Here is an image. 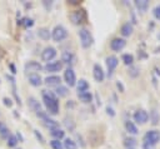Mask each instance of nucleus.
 <instances>
[{"label": "nucleus", "instance_id": "obj_1", "mask_svg": "<svg viewBox=\"0 0 160 149\" xmlns=\"http://www.w3.org/2000/svg\"><path fill=\"white\" fill-rule=\"evenodd\" d=\"M41 95H42V104L46 108V113L49 115H56L60 109L59 98L54 94V91L50 90H42Z\"/></svg>", "mask_w": 160, "mask_h": 149}, {"label": "nucleus", "instance_id": "obj_2", "mask_svg": "<svg viewBox=\"0 0 160 149\" xmlns=\"http://www.w3.org/2000/svg\"><path fill=\"white\" fill-rule=\"evenodd\" d=\"M79 38H80V44L84 49H88L92 45V41H94L92 35L86 28H81L79 30Z\"/></svg>", "mask_w": 160, "mask_h": 149}, {"label": "nucleus", "instance_id": "obj_3", "mask_svg": "<svg viewBox=\"0 0 160 149\" xmlns=\"http://www.w3.org/2000/svg\"><path fill=\"white\" fill-rule=\"evenodd\" d=\"M68 35H69V33H68L66 28L62 26V25H56L51 30V39L54 41H56V43H60V41L65 40L68 38Z\"/></svg>", "mask_w": 160, "mask_h": 149}, {"label": "nucleus", "instance_id": "obj_4", "mask_svg": "<svg viewBox=\"0 0 160 149\" xmlns=\"http://www.w3.org/2000/svg\"><path fill=\"white\" fill-rule=\"evenodd\" d=\"M142 140H144V143H146V144L156 145V144L160 141V131H159V130H156V129L148 130V131L144 134Z\"/></svg>", "mask_w": 160, "mask_h": 149}, {"label": "nucleus", "instance_id": "obj_5", "mask_svg": "<svg viewBox=\"0 0 160 149\" xmlns=\"http://www.w3.org/2000/svg\"><path fill=\"white\" fill-rule=\"evenodd\" d=\"M36 115L44 121V124L51 130V129H56V128H60L59 126V121H56L55 119H52V118H50V115L46 113V111H44V110H41V111H39V113H36Z\"/></svg>", "mask_w": 160, "mask_h": 149}, {"label": "nucleus", "instance_id": "obj_6", "mask_svg": "<svg viewBox=\"0 0 160 149\" xmlns=\"http://www.w3.org/2000/svg\"><path fill=\"white\" fill-rule=\"evenodd\" d=\"M24 70H25V73L29 74V75H30V74H39V71L42 70V65H41V63H39V61L29 60V61L25 63Z\"/></svg>", "mask_w": 160, "mask_h": 149}, {"label": "nucleus", "instance_id": "obj_7", "mask_svg": "<svg viewBox=\"0 0 160 149\" xmlns=\"http://www.w3.org/2000/svg\"><path fill=\"white\" fill-rule=\"evenodd\" d=\"M62 68H64V64L61 63V60H55V61L46 63L42 66V70H45L46 73H50V74H55V73L61 71Z\"/></svg>", "mask_w": 160, "mask_h": 149}, {"label": "nucleus", "instance_id": "obj_8", "mask_svg": "<svg viewBox=\"0 0 160 149\" xmlns=\"http://www.w3.org/2000/svg\"><path fill=\"white\" fill-rule=\"evenodd\" d=\"M56 54H58V51H56V49L54 46H46L41 51V60L45 61V63H50V61L54 60Z\"/></svg>", "mask_w": 160, "mask_h": 149}, {"label": "nucleus", "instance_id": "obj_9", "mask_svg": "<svg viewBox=\"0 0 160 149\" xmlns=\"http://www.w3.org/2000/svg\"><path fill=\"white\" fill-rule=\"evenodd\" d=\"M64 80L68 86H75L76 85V74L72 68H66L64 71Z\"/></svg>", "mask_w": 160, "mask_h": 149}, {"label": "nucleus", "instance_id": "obj_10", "mask_svg": "<svg viewBox=\"0 0 160 149\" xmlns=\"http://www.w3.org/2000/svg\"><path fill=\"white\" fill-rule=\"evenodd\" d=\"M105 63H106V68H108V76L110 78L119 64V59L115 55H109V56H106Z\"/></svg>", "mask_w": 160, "mask_h": 149}, {"label": "nucleus", "instance_id": "obj_11", "mask_svg": "<svg viewBox=\"0 0 160 149\" xmlns=\"http://www.w3.org/2000/svg\"><path fill=\"white\" fill-rule=\"evenodd\" d=\"M132 119H134L135 123L142 125V124H145V123L149 120V113H148L145 109H138V110L134 113Z\"/></svg>", "mask_w": 160, "mask_h": 149}, {"label": "nucleus", "instance_id": "obj_12", "mask_svg": "<svg viewBox=\"0 0 160 149\" xmlns=\"http://www.w3.org/2000/svg\"><path fill=\"white\" fill-rule=\"evenodd\" d=\"M70 19H71L72 24L79 25V24H81V23H84V21H85V19H86V13H85V10H84V9L75 10V11L70 15Z\"/></svg>", "mask_w": 160, "mask_h": 149}, {"label": "nucleus", "instance_id": "obj_13", "mask_svg": "<svg viewBox=\"0 0 160 149\" xmlns=\"http://www.w3.org/2000/svg\"><path fill=\"white\" fill-rule=\"evenodd\" d=\"M126 46V40L124 38H114L110 41V49L112 51H121Z\"/></svg>", "mask_w": 160, "mask_h": 149}, {"label": "nucleus", "instance_id": "obj_14", "mask_svg": "<svg viewBox=\"0 0 160 149\" xmlns=\"http://www.w3.org/2000/svg\"><path fill=\"white\" fill-rule=\"evenodd\" d=\"M92 76H94L95 81H98V83L104 81L105 71H104V69H102V66L100 64H94V66H92Z\"/></svg>", "mask_w": 160, "mask_h": 149}, {"label": "nucleus", "instance_id": "obj_15", "mask_svg": "<svg viewBox=\"0 0 160 149\" xmlns=\"http://www.w3.org/2000/svg\"><path fill=\"white\" fill-rule=\"evenodd\" d=\"M46 86H59V85H61V78L59 76V75H56V74H51V75H48L45 79H44V81H42Z\"/></svg>", "mask_w": 160, "mask_h": 149}, {"label": "nucleus", "instance_id": "obj_16", "mask_svg": "<svg viewBox=\"0 0 160 149\" xmlns=\"http://www.w3.org/2000/svg\"><path fill=\"white\" fill-rule=\"evenodd\" d=\"M74 60H75V56H74V54L71 51L66 50V51H64L61 54V63L69 65V68H71V65L74 64Z\"/></svg>", "mask_w": 160, "mask_h": 149}, {"label": "nucleus", "instance_id": "obj_17", "mask_svg": "<svg viewBox=\"0 0 160 149\" xmlns=\"http://www.w3.org/2000/svg\"><path fill=\"white\" fill-rule=\"evenodd\" d=\"M132 31H134V26H132V24H131L130 21L124 23V24L121 25V28H120V34H121L124 38L130 36V35L132 34Z\"/></svg>", "mask_w": 160, "mask_h": 149}, {"label": "nucleus", "instance_id": "obj_18", "mask_svg": "<svg viewBox=\"0 0 160 149\" xmlns=\"http://www.w3.org/2000/svg\"><path fill=\"white\" fill-rule=\"evenodd\" d=\"M28 81H29V84L31 86H35V88H38V86H40L42 84V79H41V76L39 74H30L29 78H28Z\"/></svg>", "mask_w": 160, "mask_h": 149}, {"label": "nucleus", "instance_id": "obj_19", "mask_svg": "<svg viewBox=\"0 0 160 149\" xmlns=\"http://www.w3.org/2000/svg\"><path fill=\"white\" fill-rule=\"evenodd\" d=\"M134 4H135L136 9H138L140 13H145V11L149 9V5H150L149 0H135Z\"/></svg>", "mask_w": 160, "mask_h": 149}, {"label": "nucleus", "instance_id": "obj_20", "mask_svg": "<svg viewBox=\"0 0 160 149\" xmlns=\"http://www.w3.org/2000/svg\"><path fill=\"white\" fill-rule=\"evenodd\" d=\"M28 104H29V106L35 111V113H39V111H41L42 109H41V104L34 98V96H30V98H28Z\"/></svg>", "mask_w": 160, "mask_h": 149}, {"label": "nucleus", "instance_id": "obj_21", "mask_svg": "<svg viewBox=\"0 0 160 149\" xmlns=\"http://www.w3.org/2000/svg\"><path fill=\"white\" fill-rule=\"evenodd\" d=\"M125 129L129 134H132V135H136L139 133V129H138L136 124L131 120H125Z\"/></svg>", "mask_w": 160, "mask_h": 149}, {"label": "nucleus", "instance_id": "obj_22", "mask_svg": "<svg viewBox=\"0 0 160 149\" xmlns=\"http://www.w3.org/2000/svg\"><path fill=\"white\" fill-rule=\"evenodd\" d=\"M90 88L89 83L85 80V79H79L76 80V89H78V93H84V91H88Z\"/></svg>", "mask_w": 160, "mask_h": 149}, {"label": "nucleus", "instance_id": "obj_23", "mask_svg": "<svg viewBox=\"0 0 160 149\" xmlns=\"http://www.w3.org/2000/svg\"><path fill=\"white\" fill-rule=\"evenodd\" d=\"M38 36L41 39V40H49L51 38V31L49 30V28H40L38 30Z\"/></svg>", "mask_w": 160, "mask_h": 149}, {"label": "nucleus", "instance_id": "obj_24", "mask_svg": "<svg viewBox=\"0 0 160 149\" xmlns=\"http://www.w3.org/2000/svg\"><path fill=\"white\" fill-rule=\"evenodd\" d=\"M78 98L82 101V103H91L92 101V98L94 95L90 93V91H84V93H78Z\"/></svg>", "mask_w": 160, "mask_h": 149}, {"label": "nucleus", "instance_id": "obj_25", "mask_svg": "<svg viewBox=\"0 0 160 149\" xmlns=\"http://www.w3.org/2000/svg\"><path fill=\"white\" fill-rule=\"evenodd\" d=\"M50 135L52 136V139H56V140H60L65 136V131L60 128H56V129H51L50 130Z\"/></svg>", "mask_w": 160, "mask_h": 149}, {"label": "nucleus", "instance_id": "obj_26", "mask_svg": "<svg viewBox=\"0 0 160 149\" xmlns=\"http://www.w3.org/2000/svg\"><path fill=\"white\" fill-rule=\"evenodd\" d=\"M68 93H69V89H68V86H65V85H59V86H56V88H55V91H54V94H55L56 96H66Z\"/></svg>", "mask_w": 160, "mask_h": 149}, {"label": "nucleus", "instance_id": "obj_27", "mask_svg": "<svg viewBox=\"0 0 160 149\" xmlns=\"http://www.w3.org/2000/svg\"><path fill=\"white\" fill-rule=\"evenodd\" d=\"M62 146L65 149H78V144L75 140L70 139V138H65L64 139V143H62Z\"/></svg>", "mask_w": 160, "mask_h": 149}, {"label": "nucleus", "instance_id": "obj_28", "mask_svg": "<svg viewBox=\"0 0 160 149\" xmlns=\"http://www.w3.org/2000/svg\"><path fill=\"white\" fill-rule=\"evenodd\" d=\"M9 135H10V130H9V128L6 126L5 123L0 121V136H1L2 139H8Z\"/></svg>", "mask_w": 160, "mask_h": 149}, {"label": "nucleus", "instance_id": "obj_29", "mask_svg": "<svg viewBox=\"0 0 160 149\" xmlns=\"http://www.w3.org/2000/svg\"><path fill=\"white\" fill-rule=\"evenodd\" d=\"M121 60H122V63H124L125 65L131 66L132 63H134V55H132V54H129V53L122 54V55H121Z\"/></svg>", "mask_w": 160, "mask_h": 149}, {"label": "nucleus", "instance_id": "obj_30", "mask_svg": "<svg viewBox=\"0 0 160 149\" xmlns=\"http://www.w3.org/2000/svg\"><path fill=\"white\" fill-rule=\"evenodd\" d=\"M18 143H19V140H18L16 135L10 134V135H9V138L6 139V145H8L9 148H15V146L18 145Z\"/></svg>", "mask_w": 160, "mask_h": 149}, {"label": "nucleus", "instance_id": "obj_31", "mask_svg": "<svg viewBox=\"0 0 160 149\" xmlns=\"http://www.w3.org/2000/svg\"><path fill=\"white\" fill-rule=\"evenodd\" d=\"M124 145L126 146V149H132V146L136 145V140L134 138H125L124 139Z\"/></svg>", "mask_w": 160, "mask_h": 149}, {"label": "nucleus", "instance_id": "obj_32", "mask_svg": "<svg viewBox=\"0 0 160 149\" xmlns=\"http://www.w3.org/2000/svg\"><path fill=\"white\" fill-rule=\"evenodd\" d=\"M18 23H19V24H22L25 28H31V26L34 25V20H32L31 18H24L22 20H19Z\"/></svg>", "mask_w": 160, "mask_h": 149}, {"label": "nucleus", "instance_id": "obj_33", "mask_svg": "<svg viewBox=\"0 0 160 149\" xmlns=\"http://www.w3.org/2000/svg\"><path fill=\"white\" fill-rule=\"evenodd\" d=\"M149 116H151V123H152L154 125H156V124L159 123V120H160V115H159V113H158L155 109L151 110V113H150Z\"/></svg>", "mask_w": 160, "mask_h": 149}, {"label": "nucleus", "instance_id": "obj_34", "mask_svg": "<svg viewBox=\"0 0 160 149\" xmlns=\"http://www.w3.org/2000/svg\"><path fill=\"white\" fill-rule=\"evenodd\" d=\"M49 144H50V146H51L52 149H64V146H62V143H61L60 140H56V139H51V140L49 141Z\"/></svg>", "mask_w": 160, "mask_h": 149}, {"label": "nucleus", "instance_id": "obj_35", "mask_svg": "<svg viewBox=\"0 0 160 149\" xmlns=\"http://www.w3.org/2000/svg\"><path fill=\"white\" fill-rule=\"evenodd\" d=\"M34 135H35V138H36L41 144H45V138L42 136V134H41L38 129H34Z\"/></svg>", "mask_w": 160, "mask_h": 149}, {"label": "nucleus", "instance_id": "obj_36", "mask_svg": "<svg viewBox=\"0 0 160 149\" xmlns=\"http://www.w3.org/2000/svg\"><path fill=\"white\" fill-rule=\"evenodd\" d=\"M64 123H65V126H66L69 130H74V128H75V123H72V120H71V119H69V120H68V118H65Z\"/></svg>", "mask_w": 160, "mask_h": 149}, {"label": "nucleus", "instance_id": "obj_37", "mask_svg": "<svg viewBox=\"0 0 160 149\" xmlns=\"http://www.w3.org/2000/svg\"><path fill=\"white\" fill-rule=\"evenodd\" d=\"M138 70H139V68H136V66H132V65H131V66H130V69H129V74H130L132 78H135V76H138V75H139V71H138Z\"/></svg>", "mask_w": 160, "mask_h": 149}, {"label": "nucleus", "instance_id": "obj_38", "mask_svg": "<svg viewBox=\"0 0 160 149\" xmlns=\"http://www.w3.org/2000/svg\"><path fill=\"white\" fill-rule=\"evenodd\" d=\"M152 14H154L155 19L160 20V4H159V5H156V6L154 8V10H152Z\"/></svg>", "mask_w": 160, "mask_h": 149}, {"label": "nucleus", "instance_id": "obj_39", "mask_svg": "<svg viewBox=\"0 0 160 149\" xmlns=\"http://www.w3.org/2000/svg\"><path fill=\"white\" fill-rule=\"evenodd\" d=\"M2 101H4V105H5V106H9V108L12 106V100H11L10 98L4 96V98H2Z\"/></svg>", "mask_w": 160, "mask_h": 149}, {"label": "nucleus", "instance_id": "obj_40", "mask_svg": "<svg viewBox=\"0 0 160 149\" xmlns=\"http://www.w3.org/2000/svg\"><path fill=\"white\" fill-rule=\"evenodd\" d=\"M116 88L119 89V91H120V93H124V91H125V88H124V85H122V83H121L120 80H118V81H116Z\"/></svg>", "mask_w": 160, "mask_h": 149}, {"label": "nucleus", "instance_id": "obj_41", "mask_svg": "<svg viewBox=\"0 0 160 149\" xmlns=\"http://www.w3.org/2000/svg\"><path fill=\"white\" fill-rule=\"evenodd\" d=\"M106 113H108V115H110V116H115V111H114V109H112L111 106H106Z\"/></svg>", "mask_w": 160, "mask_h": 149}, {"label": "nucleus", "instance_id": "obj_42", "mask_svg": "<svg viewBox=\"0 0 160 149\" xmlns=\"http://www.w3.org/2000/svg\"><path fill=\"white\" fill-rule=\"evenodd\" d=\"M142 149H155V145H150V144L144 143L142 144Z\"/></svg>", "mask_w": 160, "mask_h": 149}, {"label": "nucleus", "instance_id": "obj_43", "mask_svg": "<svg viewBox=\"0 0 160 149\" xmlns=\"http://www.w3.org/2000/svg\"><path fill=\"white\" fill-rule=\"evenodd\" d=\"M42 4H44V6H45V8L49 10V9L51 8V5H52V1H50V3L48 4V3H46V0H44V1H42Z\"/></svg>", "mask_w": 160, "mask_h": 149}, {"label": "nucleus", "instance_id": "obj_44", "mask_svg": "<svg viewBox=\"0 0 160 149\" xmlns=\"http://www.w3.org/2000/svg\"><path fill=\"white\" fill-rule=\"evenodd\" d=\"M16 138H18V140H19V141H24V138H22V135H21V133H20V131H18V133H16Z\"/></svg>", "mask_w": 160, "mask_h": 149}, {"label": "nucleus", "instance_id": "obj_45", "mask_svg": "<svg viewBox=\"0 0 160 149\" xmlns=\"http://www.w3.org/2000/svg\"><path fill=\"white\" fill-rule=\"evenodd\" d=\"M9 66H10V69H11V73H12V74H16V69H15L14 64H10Z\"/></svg>", "mask_w": 160, "mask_h": 149}, {"label": "nucleus", "instance_id": "obj_46", "mask_svg": "<svg viewBox=\"0 0 160 149\" xmlns=\"http://www.w3.org/2000/svg\"><path fill=\"white\" fill-rule=\"evenodd\" d=\"M69 4H72V5H78V4H80V1H78V0H69Z\"/></svg>", "mask_w": 160, "mask_h": 149}]
</instances>
